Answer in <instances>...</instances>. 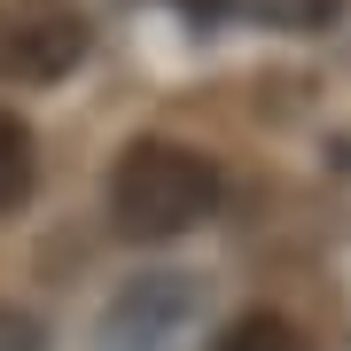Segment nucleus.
Returning a JSON list of instances; mask_svg holds the SVG:
<instances>
[{
  "mask_svg": "<svg viewBox=\"0 0 351 351\" xmlns=\"http://www.w3.org/2000/svg\"><path fill=\"white\" fill-rule=\"evenodd\" d=\"M211 351H313V336L297 320H281V313H242V320L219 328Z\"/></svg>",
  "mask_w": 351,
  "mask_h": 351,
  "instance_id": "f03ea898",
  "label": "nucleus"
},
{
  "mask_svg": "<svg viewBox=\"0 0 351 351\" xmlns=\"http://www.w3.org/2000/svg\"><path fill=\"white\" fill-rule=\"evenodd\" d=\"M219 203V164L188 141H133L110 172V211L133 242H172Z\"/></svg>",
  "mask_w": 351,
  "mask_h": 351,
  "instance_id": "f257e3e1",
  "label": "nucleus"
},
{
  "mask_svg": "<svg viewBox=\"0 0 351 351\" xmlns=\"http://www.w3.org/2000/svg\"><path fill=\"white\" fill-rule=\"evenodd\" d=\"M0 351H39V320L16 313V304H0Z\"/></svg>",
  "mask_w": 351,
  "mask_h": 351,
  "instance_id": "20e7f679",
  "label": "nucleus"
},
{
  "mask_svg": "<svg viewBox=\"0 0 351 351\" xmlns=\"http://www.w3.org/2000/svg\"><path fill=\"white\" fill-rule=\"evenodd\" d=\"M32 172H39V156H32V125L16 110H0V211H16V203L32 195Z\"/></svg>",
  "mask_w": 351,
  "mask_h": 351,
  "instance_id": "7ed1b4c3",
  "label": "nucleus"
}]
</instances>
